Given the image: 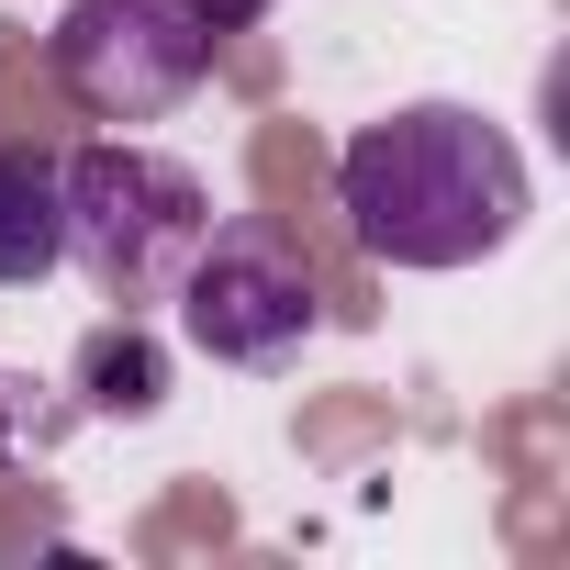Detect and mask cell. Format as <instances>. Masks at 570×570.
Masks as SVG:
<instances>
[{"mask_svg": "<svg viewBox=\"0 0 570 570\" xmlns=\"http://www.w3.org/2000/svg\"><path fill=\"white\" fill-rule=\"evenodd\" d=\"M336 213L381 268H481L525 235L537 179L470 101H403L336 146Z\"/></svg>", "mask_w": 570, "mask_h": 570, "instance_id": "6da1fadb", "label": "cell"}, {"mask_svg": "<svg viewBox=\"0 0 570 570\" xmlns=\"http://www.w3.org/2000/svg\"><path fill=\"white\" fill-rule=\"evenodd\" d=\"M57 190H68V268L112 314H157L179 292V268L202 257L213 235V190L190 157L168 146H135V135H101V146H68L57 157Z\"/></svg>", "mask_w": 570, "mask_h": 570, "instance_id": "7a4b0ae2", "label": "cell"}, {"mask_svg": "<svg viewBox=\"0 0 570 570\" xmlns=\"http://www.w3.org/2000/svg\"><path fill=\"white\" fill-rule=\"evenodd\" d=\"M213 46H224V35H213L202 12H179V0H68L57 35H46L68 101L101 112V124H157V112H179V101L213 79Z\"/></svg>", "mask_w": 570, "mask_h": 570, "instance_id": "3957f363", "label": "cell"}, {"mask_svg": "<svg viewBox=\"0 0 570 570\" xmlns=\"http://www.w3.org/2000/svg\"><path fill=\"white\" fill-rule=\"evenodd\" d=\"M168 303H179V336H190L213 370H279V358L325 325L314 268L279 246V235H257V224H213Z\"/></svg>", "mask_w": 570, "mask_h": 570, "instance_id": "277c9868", "label": "cell"}, {"mask_svg": "<svg viewBox=\"0 0 570 570\" xmlns=\"http://www.w3.org/2000/svg\"><path fill=\"white\" fill-rule=\"evenodd\" d=\"M68 268V190L46 146H0V292H35Z\"/></svg>", "mask_w": 570, "mask_h": 570, "instance_id": "5b68a950", "label": "cell"}, {"mask_svg": "<svg viewBox=\"0 0 570 570\" xmlns=\"http://www.w3.org/2000/svg\"><path fill=\"white\" fill-rule=\"evenodd\" d=\"M79 403L112 414V425H146V414L168 403V347L146 336V314L90 325V347H79Z\"/></svg>", "mask_w": 570, "mask_h": 570, "instance_id": "8992f818", "label": "cell"}, {"mask_svg": "<svg viewBox=\"0 0 570 570\" xmlns=\"http://www.w3.org/2000/svg\"><path fill=\"white\" fill-rule=\"evenodd\" d=\"M23 403H35L23 370H0V470H12V448H23Z\"/></svg>", "mask_w": 570, "mask_h": 570, "instance_id": "52a82bcc", "label": "cell"}, {"mask_svg": "<svg viewBox=\"0 0 570 570\" xmlns=\"http://www.w3.org/2000/svg\"><path fill=\"white\" fill-rule=\"evenodd\" d=\"M179 12H202L213 35H235V23H257V12H268V0H179Z\"/></svg>", "mask_w": 570, "mask_h": 570, "instance_id": "ba28073f", "label": "cell"}]
</instances>
